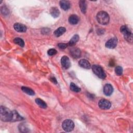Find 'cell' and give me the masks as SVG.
I'll return each mask as SVG.
<instances>
[{"label":"cell","instance_id":"obj_28","mask_svg":"<svg viewBox=\"0 0 133 133\" xmlns=\"http://www.w3.org/2000/svg\"><path fill=\"white\" fill-rule=\"evenodd\" d=\"M58 46L62 50H64L65 48H66L68 46V44H65V43H59L58 44Z\"/></svg>","mask_w":133,"mask_h":133},{"label":"cell","instance_id":"obj_14","mask_svg":"<svg viewBox=\"0 0 133 133\" xmlns=\"http://www.w3.org/2000/svg\"><path fill=\"white\" fill-rule=\"evenodd\" d=\"M59 4L61 8L65 11L68 10L71 6L70 3L69 1H65V0H62V1H60Z\"/></svg>","mask_w":133,"mask_h":133},{"label":"cell","instance_id":"obj_2","mask_svg":"<svg viewBox=\"0 0 133 133\" xmlns=\"http://www.w3.org/2000/svg\"><path fill=\"white\" fill-rule=\"evenodd\" d=\"M96 18L98 23L102 25H106L109 23V15L106 12H99L97 15Z\"/></svg>","mask_w":133,"mask_h":133},{"label":"cell","instance_id":"obj_26","mask_svg":"<svg viewBox=\"0 0 133 133\" xmlns=\"http://www.w3.org/2000/svg\"><path fill=\"white\" fill-rule=\"evenodd\" d=\"M1 13L3 15H8L9 14V9L5 6H3L1 8Z\"/></svg>","mask_w":133,"mask_h":133},{"label":"cell","instance_id":"obj_25","mask_svg":"<svg viewBox=\"0 0 133 133\" xmlns=\"http://www.w3.org/2000/svg\"><path fill=\"white\" fill-rule=\"evenodd\" d=\"M115 72L117 75H122L123 73V69L121 66H117L115 69Z\"/></svg>","mask_w":133,"mask_h":133},{"label":"cell","instance_id":"obj_3","mask_svg":"<svg viewBox=\"0 0 133 133\" xmlns=\"http://www.w3.org/2000/svg\"><path fill=\"white\" fill-rule=\"evenodd\" d=\"M121 32L123 34L124 38L128 42H131L132 40V35L131 32L126 26H123L120 28Z\"/></svg>","mask_w":133,"mask_h":133},{"label":"cell","instance_id":"obj_16","mask_svg":"<svg viewBox=\"0 0 133 133\" xmlns=\"http://www.w3.org/2000/svg\"><path fill=\"white\" fill-rule=\"evenodd\" d=\"M50 13L51 15L54 18H57L60 15V11L57 8H52L50 10Z\"/></svg>","mask_w":133,"mask_h":133},{"label":"cell","instance_id":"obj_20","mask_svg":"<svg viewBox=\"0 0 133 133\" xmlns=\"http://www.w3.org/2000/svg\"><path fill=\"white\" fill-rule=\"evenodd\" d=\"M36 102L38 105H39L41 108L43 109H46L47 108V104L45 101H44L43 100L37 98L36 99Z\"/></svg>","mask_w":133,"mask_h":133},{"label":"cell","instance_id":"obj_5","mask_svg":"<svg viewBox=\"0 0 133 133\" xmlns=\"http://www.w3.org/2000/svg\"><path fill=\"white\" fill-rule=\"evenodd\" d=\"M62 127L65 131L70 132L73 130L74 127V124L72 120H66L62 123Z\"/></svg>","mask_w":133,"mask_h":133},{"label":"cell","instance_id":"obj_18","mask_svg":"<svg viewBox=\"0 0 133 133\" xmlns=\"http://www.w3.org/2000/svg\"><path fill=\"white\" fill-rule=\"evenodd\" d=\"M79 6H80L81 12L83 14H85L86 12V10H87V5L86 3V1H80L79 2Z\"/></svg>","mask_w":133,"mask_h":133},{"label":"cell","instance_id":"obj_30","mask_svg":"<svg viewBox=\"0 0 133 133\" xmlns=\"http://www.w3.org/2000/svg\"><path fill=\"white\" fill-rule=\"evenodd\" d=\"M50 80H51L52 82H53L54 83H55V84H57V81L56 78H54V77H51V78H50Z\"/></svg>","mask_w":133,"mask_h":133},{"label":"cell","instance_id":"obj_6","mask_svg":"<svg viewBox=\"0 0 133 133\" xmlns=\"http://www.w3.org/2000/svg\"><path fill=\"white\" fill-rule=\"evenodd\" d=\"M98 106L99 108L102 110H107L110 108L111 107V103L108 100L102 99L99 101Z\"/></svg>","mask_w":133,"mask_h":133},{"label":"cell","instance_id":"obj_1","mask_svg":"<svg viewBox=\"0 0 133 133\" xmlns=\"http://www.w3.org/2000/svg\"><path fill=\"white\" fill-rule=\"evenodd\" d=\"M12 111L4 106L0 107V118L3 122H11Z\"/></svg>","mask_w":133,"mask_h":133},{"label":"cell","instance_id":"obj_11","mask_svg":"<svg viewBox=\"0 0 133 133\" xmlns=\"http://www.w3.org/2000/svg\"><path fill=\"white\" fill-rule=\"evenodd\" d=\"M70 54L74 58H79L81 57V52L80 49L74 47L70 50Z\"/></svg>","mask_w":133,"mask_h":133},{"label":"cell","instance_id":"obj_22","mask_svg":"<svg viewBox=\"0 0 133 133\" xmlns=\"http://www.w3.org/2000/svg\"><path fill=\"white\" fill-rule=\"evenodd\" d=\"M70 87L71 90H72L75 93H79L81 91V88L78 87L76 85H75L74 83H71L70 85Z\"/></svg>","mask_w":133,"mask_h":133},{"label":"cell","instance_id":"obj_4","mask_svg":"<svg viewBox=\"0 0 133 133\" xmlns=\"http://www.w3.org/2000/svg\"><path fill=\"white\" fill-rule=\"evenodd\" d=\"M93 72L99 78L104 79L106 78V74L102 68L98 65H93L92 66Z\"/></svg>","mask_w":133,"mask_h":133},{"label":"cell","instance_id":"obj_24","mask_svg":"<svg viewBox=\"0 0 133 133\" xmlns=\"http://www.w3.org/2000/svg\"><path fill=\"white\" fill-rule=\"evenodd\" d=\"M19 129L20 130V131L23 132H28V129L27 128V127L25 126V125L24 124H20L19 126Z\"/></svg>","mask_w":133,"mask_h":133},{"label":"cell","instance_id":"obj_29","mask_svg":"<svg viewBox=\"0 0 133 133\" xmlns=\"http://www.w3.org/2000/svg\"><path fill=\"white\" fill-rule=\"evenodd\" d=\"M109 66L111 67H113V66L115 65V62H114V60L111 59V60L110 61L109 63Z\"/></svg>","mask_w":133,"mask_h":133},{"label":"cell","instance_id":"obj_27","mask_svg":"<svg viewBox=\"0 0 133 133\" xmlns=\"http://www.w3.org/2000/svg\"><path fill=\"white\" fill-rule=\"evenodd\" d=\"M57 51L55 50V49H53V48H52V49H50L48 51H47V54L48 55L50 56H53V55H55L57 54Z\"/></svg>","mask_w":133,"mask_h":133},{"label":"cell","instance_id":"obj_23","mask_svg":"<svg viewBox=\"0 0 133 133\" xmlns=\"http://www.w3.org/2000/svg\"><path fill=\"white\" fill-rule=\"evenodd\" d=\"M14 42L16 44H18V45H19L21 47H24L25 45V43L23 39L19 38H16L14 40Z\"/></svg>","mask_w":133,"mask_h":133},{"label":"cell","instance_id":"obj_21","mask_svg":"<svg viewBox=\"0 0 133 133\" xmlns=\"http://www.w3.org/2000/svg\"><path fill=\"white\" fill-rule=\"evenodd\" d=\"M22 89L24 92H25V93H26V94H27L29 95L32 96V95H34L35 94V93H34V90H32V89L28 87L23 86V87H22Z\"/></svg>","mask_w":133,"mask_h":133},{"label":"cell","instance_id":"obj_7","mask_svg":"<svg viewBox=\"0 0 133 133\" xmlns=\"http://www.w3.org/2000/svg\"><path fill=\"white\" fill-rule=\"evenodd\" d=\"M117 44V39L115 37H114L111 38L106 42V47L108 48L113 49L116 46Z\"/></svg>","mask_w":133,"mask_h":133},{"label":"cell","instance_id":"obj_13","mask_svg":"<svg viewBox=\"0 0 133 133\" xmlns=\"http://www.w3.org/2000/svg\"><path fill=\"white\" fill-rule=\"evenodd\" d=\"M79 66L84 69H89L91 68V65L89 61L86 59H81L79 62Z\"/></svg>","mask_w":133,"mask_h":133},{"label":"cell","instance_id":"obj_9","mask_svg":"<svg viewBox=\"0 0 133 133\" xmlns=\"http://www.w3.org/2000/svg\"><path fill=\"white\" fill-rule=\"evenodd\" d=\"M113 92V88L112 86L110 84H106L103 87V93L105 95L109 96Z\"/></svg>","mask_w":133,"mask_h":133},{"label":"cell","instance_id":"obj_17","mask_svg":"<svg viewBox=\"0 0 133 133\" xmlns=\"http://www.w3.org/2000/svg\"><path fill=\"white\" fill-rule=\"evenodd\" d=\"M66 31V29L64 27H60L58 28L54 32V34L56 37H59L62 36L65 32Z\"/></svg>","mask_w":133,"mask_h":133},{"label":"cell","instance_id":"obj_19","mask_svg":"<svg viewBox=\"0 0 133 133\" xmlns=\"http://www.w3.org/2000/svg\"><path fill=\"white\" fill-rule=\"evenodd\" d=\"M79 40V36L77 34L74 35L72 38V39L70 40L68 45H69V46H73L78 42Z\"/></svg>","mask_w":133,"mask_h":133},{"label":"cell","instance_id":"obj_12","mask_svg":"<svg viewBox=\"0 0 133 133\" xmlns=\"http://www.w3.org/2000/svg\"><path fill=\"white\" fill-rule=\"evenodd\" d=\"M24 120V118L19 115L17 111L14 110L12 111V120L11 122H16Z\"/></svg>","mask_w":133,"mask_h":133},{"label":"cell","instance_id":"obj_10","mask_svg":"<svg viewBox=\"0 0 133 133\" xmlns=\"http://www.w3.org/2000/svg\"><path fill=\"white\" fill-rule=\"evenodd\" d=\"M14 28L16 31L19 32H25L27 31L26 26L20 23L15 24L14 26Z\"/></svg>","mask_w":133,"mask_h":133},{"label":"cell","instance_id":"obj_15","mask_svg":"<svg viewBox=\"0 0 133 133\" xmlns=\"http://www.w3.org/2000/svg\"><path fill=\"white\" fill-rule=\"evenodd\" d=\"M79 18L76 15H72L69 18V22L71 25H76L79 23Z\"/></svg>","mask_w":133,"mask_h":133},{"label":"cell","instance_id":"obj_8","mask_svg":"<svg viewBox=\"0 0 133 133\" xmlns=\"http://www.w3.org/2000/svg\"><path fill=\"white\" fill-rule=\"evenodd\" d=\"M61 64L63 68L66 69L69 68L71 66V62H70V59L66 56H64L62 57L61 59Z\"/></svg>","mask_w":133,"mask_h":133}]
</instances>
